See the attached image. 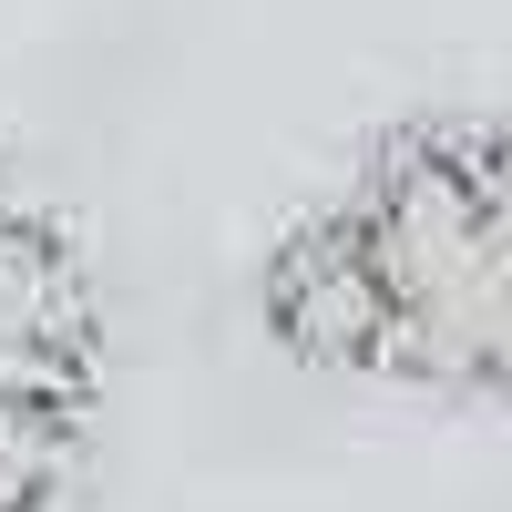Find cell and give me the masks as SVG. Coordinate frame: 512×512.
Instances as JSON below:
<instances>
[{
    "instance_id": "cell-2",
    "label": "cell",
    "mask_w": 512,
    "mask_h": 512,
    "mask_svg": "<svg viewBox=\"0 0 512 512\" xmlns=\"http://www.w3.org/2000/svg\"><path fill=\"white\" fill-rule=\"evenodd\" d=\"M123 338L93 226L0 144V512H82L113 451Z\"/></svg>"
},
{
    "instance_id": "cell-1",
    "label": "cell",
    "mask_w": 512,
    "mask_h": 512,
    "mask_svg": "<svg viewBox=\"0 0 512 512\" xmlns=\"http://www.w3.org/2000/svg\"><path fill=\"white\" fill-rule=\"evenodd\" d=\"M256 328L318 379L512 400V123L420 113L256 256Z\"/></svg>"
}]
</instances>
